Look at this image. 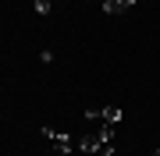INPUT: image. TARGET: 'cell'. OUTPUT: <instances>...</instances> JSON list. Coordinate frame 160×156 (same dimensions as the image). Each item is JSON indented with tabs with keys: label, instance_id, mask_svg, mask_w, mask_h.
<instances>
[{
	"label": "cell",
	"instance_id": "obj_1",
	"mask_svg": "<svg viewBox=\"0 0 160 156\" xmlns=\"http://www.w3.org/2000/svg\"><path fill=\"white\" fill-rule=\"evenodd\" d=\"M43 135L53 142V149H57L61 156H68V153H71V139H68V135H61V131H50V128H43Z\"/></svg>",
	"mask_w": 160,
	"mask_h": 156
},
{
	"label": "cell",
	"instance_id": "obj_2",
	"mask_svg": "<svg viewBox=\"0 0 160 156\" xmlns=\"http://www.w3.org/2000/svg\"><path fill=\"white\" fill-rule=\"evenodd\" d=\"M135 0H103V11L107 14H121V11H132Z\"/></svg>",
	"mask_w": 160,
	"mask_h": 156
},
{
	"label": "cell",
	"instance_id": "obj_3",
	"mask_svg": "<svg viewBox=\"0 0 160 156\" xmlns=\"http://www.w3.org/2000/svg\"><path fill=\"white\" fill-rule=\"evenodd\" d=\"M78 149L82 153H100V135H82V139H78Z\"/></svg>",
	"mask_w": 160,
	"mask_h": 156
},
{
	"label": "cell",
	"instance_id": "obj_4",
	"mask_svg": "<svg viewBox=\"0 0 160 156\" xmlns=\"http://www.w3.org/2000/svg\"><path fill=\"white\" fill-rule=\"evenodd\" d=\"M121 114H125L121 106H103V121H107V124H118V121H121Z\"/></svg>",
	"mask_w": 160,
	"mask_h": 156
},
{
	"label": "cell",
	"instance_id": "obj_5",
	"mask_svg": "<svg viewBox=\"0 0 160 156\" xmlns=\"http://www.w3.org/2000/svg\"><path fill=\"white\" fill-rule=\"evenodd\" d=\"M32 7H36V14H50V0H36Z\"/></svg>",
	"mask_w": 160,
	"mask_h": 156
},
{
	"label": "cell",
	"instance_id": "obj_6",
	"mask_svg": "<svg viewBox=\"0 0 160 156\" xmlns=\"http://www.w3.org/2000/svg\"><path fill=\"white\" fill-rule=\"evenodd\" d=\"M149 156H160V145H157V149H153V153H149Z\"/></svg>",
	"mask_w": 160,
	"mask_h": 156
}]
</instances>
